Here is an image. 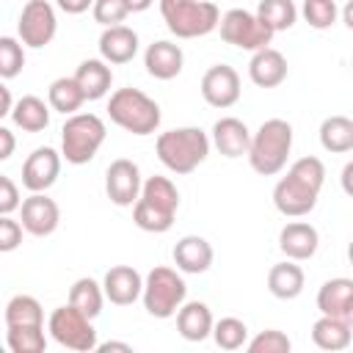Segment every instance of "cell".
<instances>
[{
    "label": "cell",
    "mask_w": 353,
    "mask_h": 353,
    "mask_svg": "<svg viewBox=\"0 0 353 353\" xmlns=\"http://www.w3.org/2000/svg\"><path fill=\"white\" fill-rule=\"evenodd\" d=\"M25 66V50L14 36H3L0 39V77L11 80L22 72Z\"/></svg>",
    "instance_id": "36"
},
{
    "label": "cell",
    "mask_w": 353,
    "mask_h": 353,
    "mask_svg": "<svg viewBox=\"0 0 353 353\" xmlns=\"http://www.w3.org/2000/svg\"><path fill=\"white\" fill-rule=\"evenodd\" d=\"M185 295H188V284L174 268L157 265L143 279V295H141L143 309L157 320L174 317L179 312V306L185 303Z\"/></svg>",
    "instance_id": "8"
},
{
    "label": "cell",
    "mask_w": 353,
    "mask_h": 353,
    "mask_svg": "<svg viewBox=\"0 0 353 353\" xmlns=\"http://www.w3.org/2000/svg\"><path fill=\"white\" fill-rule=\"evenodd\" d=\"M182 63H185L182 47L165 39L152 41L143 52V66L154 80H174L182 72Z\"/></svg>",
    "instance_id": "18"
},
{
    "label": "cell",
    "mask_w": 353,
    "mask_h": 353,
    "mask_svg": "<svg viewBox=\"0 0 353 353\" xmlns=\"http://www.w3.org/2000/svg\"><path fill=\"white\" fill-rule=\"evenodd\" d=\"M290 149H292V124L284 119H268L251 135L248 163L256 174L273 176L287 165Z\"/></svg>",
    "instance_id": "4"
},
{
    "label": "cell",
    "mask_w": 353,
    "mask_h": 353,
    "mask_svg": "<svg viewBox=\"0 0 353 353\" xmlns=\"http://www.w3.org/2000/svg\"><path fill=\"white\" fill-rule=\"evenodd\" d=\"M350 66H353V61H350Z\"/></svg>",
    "instance_id": "51"
},
{
    "label": "cell",
    "mask_w": 353,
    "mask_h": 353,
    "mask_svg": "<svg viewBox=\"0 0 353 353\" xmlns=\"http://www.w3.org/2000/svg\"><path fill=\"white\" fill-rule=\"evenodd\" d=\"M74 80L80 83L85 99H102L108 91H110V83H113V72L108 66L105 58H88L77 66L74 72Z\"/></svg>",
    "instance_id": "27"
},
{
    "label": "cell",
    "mask_w": 353,
    "mask_h": 353,
    "mask_svg": "<svg viewBox=\"0 0 353 353\" xmlns=\"http://www.w3.org/2000/svg\"><path fill=\"white\" fill-rule=\"evenodd\" d=\"M47 99H50V108L52 110H58L63 116H72L85 102V94H83V88H80V83L74 77H58V80L50 83Z\"/></svg>",
    "instance_id": "30"
},
{
    "label": "cell",
    "mask_w": 353,
    "mask_h": 353,
    "mask_svg": "<svg viewBox=\"0 0 353 353\" xmlns=\"http://www.w3.org/2000/svg\"><path fill=\"white\" fill-rule=\"evenodd\" d=\"M256 17H259L273 33H279V30H290V28L295 25L298 8H295L292 0H259Z\"/></svg>",
    "instance_id": "33"
},
{
    "label": "cell",
    "mask_w": 353,
    "mask_h": 353,
    "mask_svg": "<svg viewBox=\"0 0 353 353\" xmlns=\"http://www.w3.org/2000/svg\"><path fill=\"white\" fill-rule=\"evenodd\" d=\"M47 331L61 347H69V350L88 353V350H97V345H99L97 342V331L91 325V317H85L72 303L52 309V314L47 320Z\"/></svg>",
    "instance_id": "9"
},
{
    "label": "cell",
    "mask_w": 353,
    "mask_h": 353,
    "mask_svg": "<svg viewBox=\"0 0 353 353\" xmlns=\"http://www.w3.org/2000/svg\"><path fill=\"white\" fill-rule=\"evenodd\" d=\"M17 325H44L41 303L33 295H14L6 303V328Z\"/></svg>",
    "instance_id": "32"
},
{
    "label": "cell",
    "mask_w": 353,
    "mask_h": 353,
    "mask_svg": "<svg viewBox=\"0 0 353 353\" xmlns=\"http://www.w3.org/2000/svg\"><path fill=\"white\" fill-rule=\"evenodd\" d=\"M108 116L116 127L132 135H152L160 127V105L141 88H116L108 102Z\"/></svg>",
    "instance_id": "5"
},
{
    "label": "cell",
    "mask_w": 353,
    "mask_h": 353,
    "mask_svg": "<svg viewBox=\"0 0 353 353\" xmlns=\"http://www.w3.org/2000/svg\"><path fill=\"white\" fill-rule=\"evenodd\" d=\"M212 325H215L212 312L201 301H188L176 312V331L188 342H204L212 334Z\"/></svg>",
    "instance_id": "23"
},
{
    "label": "cell",
    "mask_w": 353,
    "mask_h": 353,
    "mask_svg": "<svg viewBox=\"0 0 353 353\" xmlns=\"http://www.w3.org/2000/svg\"><path fill=\"white\" fill-rule=\"evenodd\" d=\"M339 182H342V190H345V193L353 199V160H350V163L342 168V176H339Z\"/></svg>",
    "instance_id": "44"
},
{
    "label": "cell",
    "mask_w": 353,
    "mask_h": 353,
    "mask_svg": "<svg viewBox=\"0 0 353 353\" xmlns=\"http://www.w3.org/2000/svg\"><path fill=\"white\" fill-rule=\"evenodd\" d=\"M303 284H306V276L301 270V265H295V259H287V262H276L270 270H268V290L270 295H276L279 301H292L303 292Z\"/></svg>",
    "instance_id": "25"
},
{
    "label": "cell",
    "mask_w": 353,
    "mask_h": 353,
    "mask_svg": "<svg viewBox=\"0 0 353 353\" xmlns=\"http://www.w3.org/2000/svg\"><path fill=\"white\" fill-rule=\"evenodd\" d=\"M342 22L353 30V0H347V3H345V8H342Z\"/></svg>",
    "instance_id": "47"
},
{
    "label": "cell",
    "mask_w": 353,
    "mask_h": 353,
    "mask_svg": "<svg viewBox=\"0 0 353 353\" xmlns=\"http://www.w3.org/2000/svg\"><path fill=\"white\" fill-rule=\"evenodd\" d=\"M212 143L223 157H243L251 149V130L234 116H223L212 124Z\"/></svg>",
    "instance_id": "19"
},
{
    "label": "cell",
    "mask_w": 353,
    "mask_h": 353,
    "mask_svg": "<svg viewBox=\"0 0 353 353\" xmlns=\"http://www.w3.org/2000/svg\"><path fill=\"white\" fill-rule=\"evenodd\" d=\"M350 339H353V328L347 320L342 317H331V314H323L320 320H314L312 325V342L320 347V350H345L350 347Z\"/></svg>",
    "instance_id": "26"
},
{
    "label": "cell",
    "mask_w": 353,
    "mask_h": 353,
    "mask_svg": "<svg viewBox=\"0 0 353 353\" xmlns=\"http://www.w3.org/2000/svg\"><path fill=\"white\" fill-rule=\"evenodd\" d=\"M19 212H22V226H25V232L33 234V237H47V234H52V232L58 229V223H61V210H58L55 199H50L47 193H30V196L22 201Z\"/></svg>",
    "instance_id": "15"
},
{
    "label": "cell",
    "mask_w": 353,
    "mask_h": 353,
    "mask_svg": "<svg viewBox=\"0 0 353 353\" xmlns=\"http://www.w3.org/2000/svg\"><path fill=\"white\" fill-rule=\"evenodd\" d=\"M157 157L160 163L174 174H190L196 171L207 154H210V138L199 127H176L157 135Z\"/></svg>",
    "instance_id": "3"
},
{
    "label": "cell",
    "mask_w": 353,
    "mask_h": 353,
    "mask_svg": "<svg viewBox=\"0 0 353 353\" xmlns=\"http://www.w3.org/2000/svg\"><path fill=\"white\" fill-rule=\"evenodd\" d=\"M212 245L199 237V234H185L182 240H176L174 245V265L182 270V273H207L210 265H212Z\"/></svg>",
    "instance_id": "21"
},
{
    "label": "cell",
    "mask_w": 353,
    "mask_h": 353,
    "mask_svg": "<svg viewBox=\"0 0 353 353\" xmlns=\"http://www.w3.org/2000/svg\"><path fill=\"white\" fill-rule=\"evenodd\" d=\"M320 146L331 154L353 149V121L347 116H328L320 124Z\"/></svg>",
    "instance_id": "29"
},
{
    "label": "cell",
    "mask_w": 353,
    "mask_h": 353,
    "mask_svg": "<svg viewBox=\"0 0 353 353\" xmlns=\"http://www.w3.org/2000/svg\"><path fill=\"white\" fill-rule=\"evenodd\" d=\"M138 52V33L127 25H110L99 36V55L108 63H130Z\"/></svg>",
    "instance_id": "22"
},
{
    "label": "cell",
    "mask_w": 353,
    "mask_h": 353,
    "mask_svg": "<svg viewBox=\"0 0 353 353\" xmlns=\"http://www.w3.org/2000/svg\"><path fill=\"white\" fill-rule=\"evenodd\" d=\"M325 182V165L320 157H301L287 168L273 188V204L287 218H303L314 210Z\"/></svg>",
    "instance_id": "1"
},
{
    "label": "cell",
    "mask_w": 353,
    "mask_h": 353,
    "mask_svg": "<svg viewBox=\"0 0 353 353\" xmlns=\"http://www.w3.org/2000/svg\"><path fill=\"white\" fill-rule=\"evenodd\" d=\"M19 188L14 185L11 176H0V215H11L14 210H19Z\"/></svg>",
    "instance_id": "41"
},
{
    "label": "cell",
    "mask_w": 353,
    "mask_h": 353,
    "mask_svg": "<svg viewBox=\"0 0 353 353\" xmlns=\"http://www.w3.org/2000/svg\"><path fill=\"white\" fill-rule=\"evenodd\" d=\"M347 323H350V328H353V306H350V312H347V317H345Z\"/></svg>",
    "instance_id": "50"
},
{
    "label": "cell",
    "mask_w": 353,
    "mask_h": 353,
    "mask_svg": "<svg viewBox=\"0 0 353 353\" xmlns=\"http://www.w3.org/2000/svg\"><path fill=\"white\" fill-rule=\"evenodd\" d=\"M353 306V279H328L320 290H317V309L320 314H331V317H347Z\"/></svg>",
    "instance_id": "24"
},
{
    "label": "cell",
    "mask_w": 353,
    "mask_h": 353,
    "mask_svg": "<svg viewBox=\"0 0 353 353\" xmlns=\"http://www.w3.org/2000/svg\"><path fill=\"white\" fill-rule=\"evenodd\" d=\"M212 339L221 350H240L248 345V325L240 317H221L212 325Z\"/></svg>",
    "instance_id": "35"
},
{
    "label": "cell",
    "mask_w": 353,
    "mask_h": 353,
    "mask_svg": "<svg viewBox=\"0 0 353 353\" xmlns=\"http://www.w3.org/2000/svg\"><path fill=\"white\" fill-rule=\"evenodd\" d=\"M317 245H320V234L306 221H292L279 232V248L287 259H295V262L312 259L317 254Z\"/></svg>",
    "instance_id": "17"
},
{
    "label": "cell",
    "mask_w": 353,
    "mask_h": 353,
    "mask_svg": "<svg viewBox=\"0 0 353 353\" xmlns=\"http://www.w3.org/2000/svg\"><path fill=\"white\" fill-rule=\"evenodd\" d=\"M0 116H11V110H14V102H11V91H8V85H0Z\"/></svg>",
    "instance_id": "45"
},
{
    "label": "cell",
    "mask_w": 353,
    "mask_h": 353,
    "mask_svg": "<svg viewBox=\"0 0 353 353\" xmlns=\"http://www.w3.org/2000/svg\"><path fill=\"white\" fill-rule=\"evenodd\" d=\"M303 19L314 30H325L336 22V3L334 0H303Z\"/></svg>",
    "instance_id": "37"
},
{
    "label": "cell",
    "mask_w": 353,
    "mask_h": 353,
    "mask_svg": "<svg viewBox=\"0 0 353 353\" xmlns=\"http://www.w3.org/2000/svg\"><path fill=\"white\" fill-rule=\"evenodd\" d=\"M102 301H105V290H102V284H97L94 279H88V276H83V279H77L74 284H72V290H69V303L72 306H77L85 317H99V312H102Z\"/></svg>",
    "instance_id": "31"
},
{
    "label": "cell",
    "mask_w": 353,
    "mask_h": 353,
    "mask_svg": "<svg viewBox=\"0 0 353 353\" xmlns=\"http://www.w3.org/2000/svg\"><path fill=\"white\" fill-rule=\"evenodd\" d=\"M61 157L63 154H58L52 146L33 149L22 165V185L30 193H47L61 174Z\"/></svg>",
    "instance_id": "13"
},
{
    "label": "cell",
    "mask_w": 353,
    "mask_h": 353,
    "mask_svg": "<svg viewBox=\"0 0 353 353\" xmlns=\"http://www.w3.org/2000/svg\"><path fill=\"white\" fill-rule=\"evenodd\" d=\"M141 168L127 160V157H119L108 165L105 171V193L108 199L116 204V207H132L141 196Z\"/></svg>",
    "instance_id": "12"
},
{
    "label": "cell",
    "mask_w": 353,
    "mask_h": 353,
    "mask_svg": "<svg viewBox=\"0 0 353 353\" xmlns=\"http://www.w3.org/2000/svg\"><path fill=\"white\" fill-rule=\"evenodd\" d=\"M102 290H105V298L116 306H130L135 303L141 295H143V279L135 268L130 265H116L105 273L102 279Z\"/></svg>",
    "instance_id": "16"
},
{
    "label": "cell",
    "mask_w": 353,
    "mask_h": 353,
    "mask_svg": "<svg viewBox=\"0 0 353 353\" xmlns=\"http://www.w3.org/2000/svg\"><path fill=\"white\" fill-rule=\"evenodd\" d=\"M11 121L25 132H41L50 124V105H44V99L28 94V97L17 99V105L11 110Z\"/></svg>",
    "instance_id": "28"
},
{
    "label": "cell",
    "mask_w": 353,
    "mask_h": 353,
    "mask_svg": "<svg viewBox=\"0 0 353 353\" xmlns=\"http://www.w3.org/2000/svg\"><path fill=\"white\" fill-rule=\"evenodd\" d=\"M105 121L97 113H72L61 127V154L72 165H83L94 160L99 146L105 143Z\"/></svg>",
    "instance_id": "7"
},
{
    "label": "cell",
    "mask_w": 353,
    "mask_h": 353,
    "mask_svg": "<svg viewBox=\"0 0 353 353\" xmlns=\"http://www.w3.org/2000/svg\"><path fill=\"white\" fill-rule=\"evenodd\" d=\"M14 154V132L8 127H0V160H8Z\"/></svg>",
    "instance_id": "42"
},
{
    "label": "cell",
    "mask_w": 353,
    "mask_h": 353,
    "mask_svg": "<svg viewBox=\"0 0 353 353\" xmlns=\"http://www.w3.org/2000/svg\"><path fill=\"white\" fill-rule=\"evenodd\" d=\"M91 11H94V19H97L99 25H105V28L121 25V22L132 14L130 6H127V0H94Z\"/></svg>",
    "instance_id": "39"
},
{
    "label": "cell",
    "mask_w": 353,
    "mask_h": 353,
    "mask_svg": "<svg viewBox=\"0 0 353 353\" xmlns=\"http://www.w3.org/2000/svg\"><path fill=\"white\" fill-rule=\"evenodd\" d=\"M347 259H350V265H353V240H350V245H347Z\"/></svg>",
    "instance_id": "49"
},
{
    "label": "cell",
    "mask_w": 353,
    "mask_h": 353,
    "mask_svg": "<svg viewBox=\"0 0 353 353\" xmlns=\"http://www.w3.org/2000/svg\"><path fill=\"white\" fill-rule=\"evenodd\" d=\"M201 97L212 108H232L240 99V74L229 63H215L201 77Z\"/></svg>",
    "instance_id": "14"
},
{
    "label": "cell",
    "mask_w": 353,
    "mask_h": 353,
    "mask_svg": "<svg viewBox=\"0 0 353 353\" xmlns=\"http://www.w3.org/2000/svg\"><path fill=\"white\" fill-rule=\"evenodd\" d=\"M55 3L66 14H83V11H88V6H94V0H55Z\"/></svg>",
    "instance_id": "43"
},
{
    "label": "cell",
    "mask_w": 353,
    "mask_h": 353,
    "mask_svg": "<svg viewBox=\"0 0 353 353\" xmlns=\"http://www.w3.org/2000/svg\"><path fill=\"white\" fill-rule=\"evenodd\" d=\"M245 347H248V353H290L292 342L284 331L268 328V331H259Z\"/></svg>",
    "instance_id": "38"
},
{
    "label": "cell",
    "mask_w": 353,
    "mask_h": 353,
    "mask_svg": "<svg viewBox=\"0 0 353 353\" xmlns=\"http://www.w3.org/2000/svg\"><path fill=\"white\" fill-rule=\"evenodd\" d=\"M221 39L237 50H248V52H256V50H265L273 39V30L251 11L245 8H229L223 17H221Z\"/></svg>",
    "instance_id": "10"
},
{
    "label": "cell",
    "mask_w": 353,
    "mask_h": 353,
    "mask_svg": "<svg viewBox=\"0 0 353 353\" xmlns=\"http://www.w3.org/2000/svg\"><path fill=\"white\" fill-rule=\"evenodd\" d=\"M22 223H17L11 215H3L0 218V251L3 254H8V251H14L19 243H22Z\"/></svg>",
    "instance_id": "40"
},
{
    "label": "cell",
    "mask_w": 353,
    "mask_h": 353,
    "mask_svg": "<svg viewBox=\"0 0 353 353\" xmlns=\"http://www.w3.org/2000/svg\"><path fill=\"white\" fill-rule=\"evenodd\" d=\"M160 14L176 39H199L221 25V11L210 0H160Z\"/></svg>",
    "instance_id": "6"
},
{
    "label": "cell",
    "mask_w": 353,
    "mask_h": 353,
    "mask_svg": "<svg viewBox=\"0 0 353 353\" xmlns=\"http://www.w3.org/2000/svg\"><path fill=\"white\" fill-rule=\"evenodd\" d=\"M154 0H127V6H130V11H146L149 6H152Z\"/></svg>",
    "instance_id": "48"
},
{
    "label": "cell",
    "mask_w": 353,
    "mask_h": 353,
    "mask_svg": "<svg viewBox=\"0 0 353 353\" xmlns=\"http://www.w3.org/2000/svg\"><path fill=\"white\" fill-rule=\"evenodd\" d=\"M58 30V19H55V8L47 0H28L22 6L19 22H17V33L22 39L25 47L41 50L55 39Z\"/></svg>",
    "instance_id": "11"
},
{
    "label": "cell",
    "mask_w": 353,
    "mask_h": 353,
    "mask_svg": "<svg viewBox=\"0 0 353 353\" xmlns=\"http://www.w3.org/2000/svg\"><path fill=\"white\" fill-rule=\"evenodd\" d=\"M6 342L14 353H44L47 347V336H44V325H17V328H6Z\"/></svg>",
    "instance_id": "34"
},
{
    "label": "cell",
    "mask_w": 353,
    "mask_h": 353,
    "mask_svg": "<svg viewBox=\"0 0 353 353\" xmlns=\"http://www.w3.org/2000/svg\"><path fill=\"white\" fill-rule=\"evenodd\" d=\"M179 210V190L168 176H149L141 188L138 201L132 204V221L138 229L163 234L174 226Z\"/></svg>",
    "instance_id": "2"
},
{
    "label": "cell",
    "mask_w": 353,
    "mask_h": 353,
    "mask_svg": "<svg viewBox=\"0 0 353 353\" xmlns=\"http://www.w3.org/2000/svg\"><path fill=\"white\" fill-rule=\"evenodd\" d=\"M248 77L259 88H276L287 80V58L273 47L256 50L248 63Z\"/></svg>",
    "instance_id": "20"
},
{
    "label": "cell",
    "mask_w": 353,
    "mask_h": 353,
    "mask_svg": "<svg viewBox=\"0 0 353 353\" xmlns=\"http://www.w3.org/2000/svg\"><path fill=\"white\" fill-rule=\"evenodd\" d=\"M97 350H102V353H108V350H124V353H130L132 345H127V342H102V345H97Z\"/></svg>",
    "instance_id": "46"
}]
</instances>
